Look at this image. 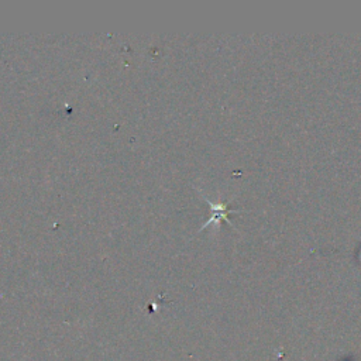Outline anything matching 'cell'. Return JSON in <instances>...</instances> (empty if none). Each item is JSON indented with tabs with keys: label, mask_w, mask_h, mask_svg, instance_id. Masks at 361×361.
Returning a JSON list of instances; mask_svg holds the SVG:
<instances>
[{
	"label": "cell",
	"mask_w": 361,
	"mask_h": 361,
	"mask_svg": "<svg viewBox=\"0 0 361 361\" xmlns=\"http://www.w3.org/2000/svg\"><path fill=\"white\" fill-rule=\"evenodd\" d=\"M209 205L212 206V209L214 210L213 216L210 218V219L208 220V223L205 226H208L209 223H212V222H214V220H219V219H227V210L225 209V205H218V206H214V205H212V203L209 202Z\"/></svg>",
	"instance_id": "6da1fadb"
}]
</instances>
